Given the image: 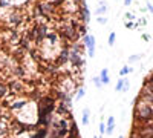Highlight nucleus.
Returning a JSON list of instances; mask_svg holds the SVG:
<instances>
[{
  "instance_id": "nucleus-3",
  "label": "nucleus",
  "mask_w": 153,
  "mask_h": 138,
  "mask_svg": "<svg viewBox=\"0 0 153 138\" xmlns=\"http://www.w3.org/2000/svg\"><path fill=\"white\" fill-rule=\"evenodd\" d=\"M83 39V45L86 48L87 57H95V51H96V40L92 34H86L81 37Z\"/></svg>"
},
{
  "instance_id": "nucleus-4",
  "label": "nucleus",
  "mask_w": 153,
  "mask_h": 138,
  "mask_svg": "<svg viewBox=\"0 0 153 138\" xmlns=\"http://www.w3.org/2000/svg\"><path fill=\"white\" fill-rule=\"evenodd\" d=\"M115 130V117H107L106 121V135H112Z\"/></svg>"
},
{
  "instance_id": "nucleus-10",
  "label": "nucleus",
  "mask_w": 153,
  "mask_h": 138,
  "mask_svg": "<svg viewBox=\"0 0 153 138\" xmlns=\"http://www.w3.org/2000/svg\"><path fill=\"white\" fill-rule=\"evenodd\" d=\"M95 14H96V17H98V15H106V14H107V5H106V3L98 5V8H96Z\"/></svg>"
},
{
  "instance_id": "nucleus-19",
  "label": "nucleus",
  "mask_w": 153,
  "mask_h": 138,
  "mask_svg": "<svg viewBox=\"0 0 153 138\" xmlns=\"http://www.w3.org/2000/svg\"><path fill=\"white\" fill-rule=\"evenodd\" d=\"M124 26L127 29H136V25H135V22H125L124 23Z\"/></svg>"
},
{
  "instance_id": "nucleus-22",
  "label": "nucleus",
  "mask_w": 153,
  "mask_h": 138,
  "mask_svg": "<svg viewBox=\"0 0 153 138\" xmlns=\"http://www.w3.org/2000/svg\"><path fill=\"white\" fill-rule=\"evenodd\" d=\"M150 39H152V37H150L149 34H143V40H145V41H149Z\"/></svg>"
},
{
  "instance_id": "nucleus-16",
  "label": "nucleus",
  "mask_w": 153,
  "mask_h": 138,
  "mask_svg": "<svg viewBox=\"0 0 153 138\" xmlns=\"http://www.w3.org/2000/svg\"><path fill=\"white\" fill-rule=\"evenodd\" d=\"M98 129H100V135H106V123L103 120L100 121V127Z\"/></svg>"
},
{
  "instance_id": "nucleus-21",
  "label": "nucleus",
  "mask_w": 153,
  "mask_h": 138,
  "mask_svg": "<svg viewBox=\"0 0 153 138\" xmlns=\"http://www.w3.org/2000/svg\"><path fill=\"white\" fill-rule=\"evenodd\" d=\"M133 3V0H124V6H130Z\"/></svg>"
},
{
  "instance_id": "nucleus-6",
  "label": "nucleus",
  "mask_w": 153,
  "mask_h": 138,
  "mask_svg": "<svg viewBox=\"0 0 153 138\" xmlns=\"http://www.w3.org/2000/svg\"><path fill=\"white\" fill-rule=\"evenodd\" d=\"M81 123L84 126H87L90 123V109L89 108H84L83 112H81Z\"/></svg>"
},
{
  "instance_id": "nucleus-2",
  "label": "nucleus",
  "mask_w": 153,
  "mask_h": 138,
  "mask_svg": "<svg viewBox=\"0 0 153 138\" xmlns=\"http://www.w3.org/2000/svg\"><path fill=\"white\" fill-rule=\"evenodd\" d=\"M150 118H153V108L152 104L138 98L135 106V124H144Z\"/></svg>"
},
{
  "instance_id": "nucleus-5",
  "label": "nucleus",
  "mask_w": 153,
  "mask_h": 138,
  "mask_svg": "<svg viewBox=\"0 0 153 138\" xmlns=\"http://www.w3.org/2000/svg\"><path fill=\"white\" fill-rule=\"evenodd\" d=\"M98 77H100L103 86H106V84L110 83V75H109V69H107V68L101 69V72H100V75H98Z\"/></svg>"
},
{
  "instance_id": "nucleus-15",
  "label": "nucleus",
  "mask_w": 153,
  "mask_h": 138,
  "mask_svg": "<svg viewBox=\"0 0 153 138\" xmlns=\"http://www.w3.org/2000/svg\"><path fill=\"white\" fill-rule=\"evenodd\" d=\"M96 22H98V25H103V26H104V25H107V17H106V15H98V17H96Z\"/></svg>"
},
{
  "instance_id": "nucleus-20",
  "label": "nucleus",
  "mask_w": 153,
  "mask_h": 138,
  "mask_svg": "<svg viewBox=\"0 0 153 138\" xmlns=\"http://www.w3.org/2000/svg\"><path fill=\"white\" fill-rule=\"evenodd\" d=\"M145 5H147V11H149L150 14H153V5H152L150 2H147Z\"/></svg>"
},
{
  "instance_id": "nucleus-17",
  "label": "nucleus",
  "mask_w": 153,
  "mask_h": 138,
  "mask_svg": "<svg viewBox=\"0 0 153 138\" xmlns=\"http://www.w3.org/2000/svg\"><path fill=\"white\" fill-rule=\"evenodd\" d=\"M124 17L127 19L129 22H135V20H136V17H135V14H133V12H125V14H124Z\"/></svg>"
},
{
  "instance_id": "nucleus-7",
  "label": "nucleus",
  "mask_w": 153,
  "mask_h": 138,
  "mask_svg": "<svg viewBox=\"0 0 153 138\" xmlns=\"http://www.w3.org/2000/svg\"><path fill=\"white\" fill-rule=\"evenodd\" d=\"M133 72V68L130 66V65H124L121 69H119V77H127L129 74H132Z\"/></svg>"
},
{
  "instance_id": "nucleus-23",
  "label": "nucleus",
  "mask_w": 153,
  "mask_h": 138,
  "mask_svg": "<svg viewBox=\"0 0 153 138\" xmlns=\"http://www.w3.org/2000/svg\"><path fill=\"white\" fill-rule=\"evenodd\" d=\"M94 138H103V135H100V137H98V135H95Z\"/></svg>"
},
{
  "instance_id": "nucleus-13",
  "label": "nucleus",
  "mask_w": 153,
  "mask_h": 138,
  "mask_svg": "<svg viewBox=\"0 0 153 138\" xmlns=\"http://www.w3.org/2000/svg\"><path fill=\"white\" fill-rule=\"evenodd\" d=\"M123 86H124V77H121L115 84V91L116 92H123Z\"/></svg>"
},
{
  "instance_id": "nucleus-24",
  "label": "nucleus",
  "mask_w": 153,
  "mask_h": 138,
  "mask_svg": "<svg viewBox=\"0 0 153 138\" xmlns=\"http://www.w3.org/2000/svg\"><path fill=\"white\" fill-rule=\"evenodd\" d=\"M118 138H124V135H119V137H118Z\"/></svg>"
},
{
  "instance_id": "nucleus-9",
  "label": "nucleus",
  "mask_w": 153,
  "mask_h": 138,
  "mask_svg": "<svg viewBox=\"0 0 153 138\" xmlns=\"http://www.w3.org/2000/svg\"><path fill=\"white\" fill-rule=\"evenodd\" d=\"M84 95H86V92H84V88H83V86H80L78 89H76L75 95H74V100H75V101H80L81 98H84Z\"/></svg>"
},
{
  "instance_id": "nucleus-8",
  "label": "nucleus",
  "mask_w": 153,
  "mask_h": 138,
  "mask_svg": "<svg viewBox=\"0 0 153 138\" xmlns=\"http://www.w3.org/2000/svg\"><path fill=\"white\" fill-rule=\"evenodd\" d=\"M9 94V86L6 83H3V81H0V98H5L6 95Z\"/></svg>"
},
{
  "instance_id": "nucleus-14",
  "label": "nucleus",
  "mask_w": 153,
  "mask_h": 138,
  "mask_svg": "<svg viewBox=\"0 0 153 138\" xmlns=\"http://www.w3.org/2000/svg\"><path fill=\"white\" fill-rule=\"evenodd\" d=\"M92 81H94L95 88H98V89H101V88H103V83H101V80H100V77H98V75L92 77Z\"/></svg>"
},
{
  "instance_id": "nucleus-11",
  "label": "nucleus",
  "mask_w": 153,
  "mask_h": 138,
  "mask_svg": "<svg viewBox=\"0 0 153 138\" xmlns=\"http://www.w3.org/2000/svg\"><path fill=\"white\" fill-rule=\"evenodd\" d=\"M115 41H116V32H113V31H112V32L109 34V37H107V45L109 46H113Z\"/></svg>"
},
{
  "instance_id": "nucleus-1",
  "label": "nucleus",
  "mask_w": 153,
  "mask_h": 138,
  "mask_svg": "<svg viewBox=\"0 0 153 138\" xmlns=\"http://www.w3.org/2000/svg\"><path fill=\"white\" fill-rule=\"evenodd\" d=\"M11 112V110H9ZM14 115V120L21 123L23 126H35L38 121V106H37V100L35 98H29L21 109L19 110H12L11 112Z\"/></svg>"
},
{
  "instance_id": "nucleus-12",
  "label": "nucleus",
  "mask_w": 153,
  "mask_h": 138,
  "mask_svg": "<svg viewBox=\"0 0 153 138\" xmlns=\"http://www.w3.org/2000/svg\"><path fill=\"white\" fill-rule=\"evenodd\" d=\"M141 57H143V54H133V55H130L129 57V65H133V63L139 61Z\"/></svg>"
},
{
  "instance_id": "nucleus-18",
  "label": "nucleus",
  "mask_w": 153,
  "mask_h": 138,
  "mask_svg": "<svg viewBox=\"0 0 153 138\" xmlns=\"http://www.w3.org/2000/svg\"><path fill=\"white\" fill-rule=\"evenodd\" d=\"M130 89V81H129V78H125L124 77V86H123V92H127Z\"/></svg>"
}]
</instances>
